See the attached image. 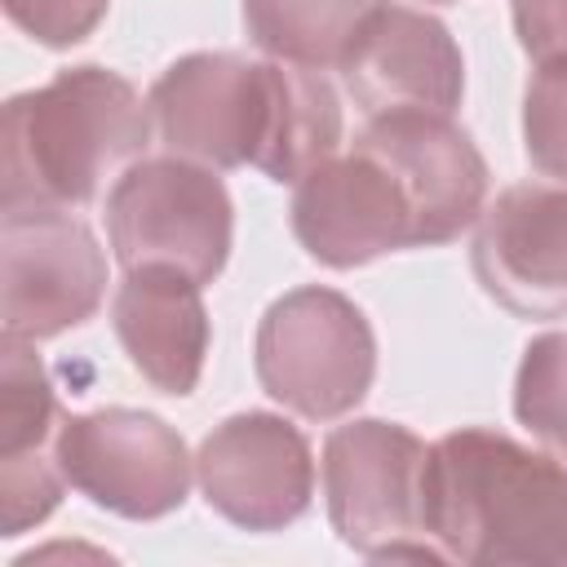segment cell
<instances>
[{
  "label": "cell",
  "instance_id": "1",
  "mask_svg": "<svg viewBox=\"0 0 567 567\" xmlns=\"http://www.w3.org/2000/svg\"><path fill=\"white\" fill-rule=\"evenodd\" d=\"M421 518L452 563L567 567V465L496 430H452L430 443Z\"/></svg>",
  "mask_w": 567,
  "mask_h": 567
},
{
  "label": "cell",
  "instance_id": "2",
  "mask_svg": "<svg viewBox=\"0 0 567 567\" xmlns=\"http://www.w3.org/2000/svg\"><path fill=\"white\" fill-rule=\"evenodd\" d=\"M146 133L151 106L106 66H71L9 97L0 137L4 213L93 199L106 173L142 155Z\"/></svg>",
  "mask_w": 567,
  "mask_h": 567
},
{
  "label": "cell",
  "instance_id": "3",
  "mask_svg": "<svg viewBox=\"0 0 567 567\" xmlns=\"http://www.w3.org/2000/svg\"><path fill=\"white\" fill-rule=\"evenodd\" d=\"M430 447L394 421H350L323 443V496L337 536L368 558L443 563L425 536Z\"/></svg>",
  "mask_w": 567,
  "mask_h": 567
},
{
  "label": "cell",
  "instance_id": "4",
  "mask_svg": "<svg viewBox=\"0 0 567 567\" xmlns=\"http://www.w3.org/2000/svg\"><path fill=\"white\" fill-rule=\"evenodd\" d=\"M377 372V341L363 310L332 288H297L270 301L257 323L261 390L310 421L350 412Z\"/></svg>",
  "mask_w": 567,
  "mask_h": 567
},
{
  "label": "cell",
  "instance_id": "5",
  "mask_svg": "<svg viewBox=\"0 0 567 567\" xmlns=\"http://www.w3.org/2000/svg\"><path fill=\"white\" fill-rule=\"evenodd\" d=\"M106 230L124 270L164 266L208 284L230 257L235 208L208 164L164 155L133 164L115 182L106 199Z\"/></svg>",
  "mask_w": 567,
  "mask_h": 567
},
{
  "label": "cell",
  "instance_id": "6",
  "mask_svg": "<svg viewBox=\"0 0 567 567\" xmlns=\"http://www.w3.org/2000/svg\"><path fill=\"white\" fill-rule=\"evenodd\" d=\"M62 478L124 518H159L186 501L190 456L173 425L133 408H97L53 430Z\"/></svg>",
  "mask_w": 567,
  "mask_h": 567
},
{
  "label": "cell",
  "instance_id": "7",
  "mask_svg": "<svg viewBox=\"0 0 567 567\" xmlns=\"http://www.w3.org/2000/svg\"><path fill=\"white\" fill-rule=\"evenodd\" d=\"M151 124L159 142L208 168L257 164L270 106V62L239 53H190L151 84Z\"/></svg>",
  "mask_w": 567,
  "mask_h": 567
},
{
  "label": "cell",
  "instance_id": "8",
  "mask_svg": "<svg viewBox=\"0 0 567 567\" xmlns=\"http://www.w3.org/2000/svg\"><path fill=\"white\" fill-rule=\"evenodd\" d=\"M4 337L44 341L84 323L106 288L93 230L66 208L4 213Z\"/></svg>",
  "mask_w": 567,
  "mask_h": 567
},
{
  "label": "cell",
  "instance_id": "9",
  "mask_svg": "<svg viewBox=\"0 0 567 567\" xmlns=\"http://www.w3.org/2000/svg\"><path fill=\"white\" fill-rule=\"evenodd\" d=\"M195 474L208 505L248 532L288 527L306 514L315 492L306 434L270 412H239L221 421L199 443Z\"/></svg>",
  "mask_w": 567,
  "mask_h": 567
},
{
  "label": "cell",
  "instance_id": "10",
  "mask_svg": "<svg viewBox=\"0 0 567 567\" xmlns=\"http://www.w3.org/2000/svg\"><path fill=\"white\" fill-rule=\"evenodd\" d=\"M292 230L315 261L337 270L377 261L394 248H416V221L403 186L363 146L328 155L297 182Z\"/></svg>",
  "mask_w": 567,
  "mask_h": 567
},
{
  "label": "cell",
  "instance_id": "11",
  "mask_svg": "<svg viewBox=\"0 0 567 567\" xmlns=\"http://www.w3.org/2000/svg\"><path fill=\"white\" fill-rule=\"evenodd\" d=\"M403 186L416 221V248L456 239L487 195V164L465 128L439 111H385L368 115L359 142Z\"/></svg>",
  "mask_w": 567,
  "mask_h": 567
},
{
  "label": "cell",
  "instance_id": "12",
  "mask_svg": "<svg viewBox=\"0 0 567 567\" xmlns=\"http://www.w3.org/2000/svg\"><path fill=\"white\" fill-rule=\"evenodd\" d=\"M474 275L509 315H567V186L523 182L501 190L478 213Z\"/></svg>",
  "mask_w": 567,
  "mask_h": 567
},
{
  "label": "cell",
  "instance_id": "13",
  "mask_svg": "<svg viewBox=\"0 0 567 567\" xmlns=\"http://www.w3.org/2000/svg\"><path fill=\"white\" fill-rule=\"evenodd\" d=\"M346 89L368 115L385 111H439L452 115L461 102V49L443 22L377 4L350 53L341 58Z\"/></svg>",
  "mask_w": 567,
  "mask_h": 567
},
{
  "label": "cell",
  "instance_id": "14",
  "mask_svg": "<svg viewBox=\"0 0 567 567\" xmlns=\"http://www.w3.org/2000/svg\"><path fill=\"white\" fill-rule=\"evenodd\" d=\"M204 284L182 270L142 266L124 270L115 292V337L128 363L164 394H190L204 354H208V315H204Z\"/></svg>",
  "mask_w": 567,
  "mask_h": 567
},
{
  "label": "cell",
  "instance_id": "15",
  "mask_svg": "<svg viewBox=\"0 0 567 567\" xmlns=\"http://www.w3.org/2000/svg\"><path fill=\"white\" fill-rule=\"evenodd\" d=\"M341 142V106L315 66L270 62V106L257 168L275 182H301Z\"/></svg>",
  "mask_w": 567,
  "mask_h": 567
},
{
  "label": "cell",
  "instance_id": "16",
  "mask_svg": "<svg viewBox=\"0 0 567 567\" xmlns=\"http://www.w3.org/2000/svg\"><path fill=\"white\" fill-rule=\"evenodd\" d=\"M381 0H244V22L257 49L275 62L341 66L354 35Z\"/></svg>",
  "mask_w": 567,
  "mask_h": 567
},
{
  "label": "cell",
  "instance_id": "17",
  "mask_svg": "<svg viewBox=\"0 0 567 567\" xmlns=\"http://www.w3.org/2000/svg\"><path fill=\"white\" fill-rule=\"evenodd\" d=\"M58 403L44 363L35 359L31 341L4 337L0 363V456L40 447L58 425Z\"/></svg>",
  "mask_w": 567,
  "mask_h": 567
},
{
  "label": "cell",
  "instance_id": "18",
  "mask_svg": "<svg viewBox=\"0 0 567 567\" xmlns=\"http://www.w3.org/2000/svg\"><path fill=\"white\" fill-rule=\"evenodd\" d=\"M514 412L567 465V332H545L523 350Z\"/></svg>",
  "mask_w": 567,
  "mask_h": 567
},
{
  "label": "cell",
  "instance_id": "19",
  "mask_svg": "<svg viewBox=\"0 0 567 567\" xmlns=\"http://www.w3.org/2000/svg\"><path fill=\"white\" fill-rule=\"evenodd\" d=\"M527 159L567 186V66H536L523 93Z\"/></svg>",
  "mask_w": 567,
  "mask_h": 567
},
{
  "label": "cell",
  "instance_id": "20",
  "mask_svg": "<svg viewBox=\"0 0 567 567\" xmlns=\"http://www.w3.org/2000/svg\"><path fill=\"white\" fill-rule=\"evenodd\" d=\"M62 496V470L58 461H44L40 447L0 456V527L4 536H22L27 527L44 523L58 509Z\"/></svg>",
  "mask_w": 567,
  "mask_h": 567
},
{
  "label": "cell",
  "instance_id": "21",
  "mask_svg": "<svg viewBox=\"0 0 567 567\" xmlns=\"http://www.w3.org/2000/svg\"><path fill=\"white\" fill-rule=\"evenodd\" d=\"M4 13L40 44H80L106 13V0H4Z\"/></svg>",
  "mask_w": 567,
  "mask_h": 567
},
{
  "label": "cell",
  "instance_id": "22",
  "mask_svg": "<svg viewBox=\"0 0 567 567\" xmlns=\"http://www.w3.org/2000/svg\"><path fill=\"white\" fill-rule=\"evenodd\" d=\"M523 53L536 66H567V0H509Z\"/></svg>",
  "mask_w": 567,
  "mask_h": 567
},
{
  "label": "cell",
  "instance_id": "23",
  "mask_svg": "<svg viewBox=\"0 0 567 567\" xmlns=\"http://www.w3.org/2000/svg\"><path fill=\"white\" fill-rule=\"evenodd\" d=\"M430 4H452V0H430Z\"/></svg>",
  "mask_w": 567,
  "mask_h": 567
}]
</instances>
